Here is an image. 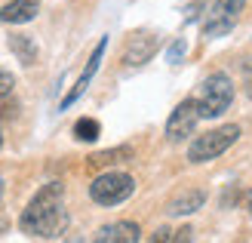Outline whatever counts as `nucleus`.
<instances>
[{
  "label": "nucleus",
  "instance_id": "nucleus-13",
  "mask_svg": "<svg viewBox=\"0 0 252 243\" xmlns=\"http://www.w3.org/2000/svg\"><path fill=\"white\" fill-rule=\"evenodd\" d=\"M98 136H102V126H98V120L80 117L77 123H74V139H77V142H95Z\"/></svg>",
  "mask_w": 252,
  "mask_h": 243
},
{
  "label": "nucleus",
  "instance_id": "nucleus-16",
  "mask_svg": "<svg viewBox=\"0 0 252 243\" xmlns=\"http://www.w3.org/2000/svg\"><path fill=\"white\" fill-rule=\"evenodd\" d=\"M12 86H16V77H12L6 68H0V99H6L12 93Z\"/></svg>",
  "mask_w": 252,
  "mask_h": 243
},
{
  "label": "nucleus",
  "instance_id": "nucleus-7",
  "mask_svg": "<svg viewBox=\"0 0 252 243\" xmlns=\"http://www.w3.org/2000/svg\"><path fill=\"white\" fill-rule=\"evenodd\" d=\"M154 53H157V37L154 34H135L123 49V65L138 68V65H145V62H151Z\"/></svg>",
  "mask_w": 252,
  "mask_h": 243
},
{
  "label": "nucleus",
  "instance_id": "nucleus-18",
  "mask_svg": "<svg viewBox=\"0 0 252 243\" xmlns=\"http://www.w3.org/2000/svg\"><path fill=\"white\" fill-rule=\"evenodd\" d=\"M172 240H191V228H182V231H175Z\"/></svg>",
  "mask_w": 252,
  "mask_h": 243
},
{
  "label": "nucleus",
  "instance_id": "nucleus-17",
  "mask_svg": "<svg viewBox=\"0 0 252 243\" xmlns=\"http://www.w3.org/2000/svg\"><path fill=\"white\" fill-rule=\"evenodd\" d=\"M151 240H172V231H169V228H160V231L151 237Z\"/></svg>",
  "mask_w": 252,
  "mask_h": 243
},
{
  "label": "nucleus",
  "instance_id": "nucleus-6",
  "mask_svg": "<svg viewBox=\"0 0 252 243\" xmlns=\"http://www.w3.org/2000/svg\"><path fill=\"white\" fill-rule=\"evenodd\" d=\"M203 120L200 117V108H197V99H185L175 105V111L169 114L166 120V139L169 142H182V139H188L194 133V126Z\"/></svg>",
  "mask_w": 252,
  "mask_h": 243
},
{
  "label": "nucleus",
  "instance_id": "nucleus-11",
  "mask_svg": "<svg viewBox=\"0 0 252 243\" xmlns=\"http://www.w3.org/2000/svg\"><path fill=\"white\" fill-rule=\"evenodd\" d=\"M105 46H108V40H98V46H95V53H93V59H90V65H86V71L77 77V83H74V89L65 96V102H62V108H68V105H74L83 93H86V86H90V80H93V74L98 71V62H102V56H105Z\"/></svg>",
  "mask_w": 252,
  "mask_h": 243
},
{
  "label": "nucleus",
  "instance_id": "nucleus-21",
  "mask_svg": "<svg viewBox=\"0 0 252 243\" xmlns=\"http://www.w3.org/2000/svg\"><path fill=\"white\" fill-rule=\"evenodd\" d=\"M0 148H3V130H0Z\"/></svg>",
  "mask_w": 252,
  "mask_h": 243
},
{
  "label": "nucleus",
  "instance_id": "nucleus-9",
  "mask_svg": "<svg viewBox=\"0 0 252 243\" xmlns=\"http://www.w3.org/2000/svg\"><path fill=\"white\" fill-rule=\"evenodd\" d=\"M37 12H40L37 0H9V3L0 9V22L3 25H25V22H34Z\"/></svg>",
  "mask_w": 252,
  "mask_h": 243
},
{
  "label": "nucleus",
  "instance_id": "nucleus-10",
  "mask_svg": "<svg viewBox=\"0 0 252 243\" xmlns=\"http://www.w3.org/2000/svg\"><path fill=\"white\" fill-rule=\"evenodd\" d=\"M206 203V191L203 188H185V191H179L172 200H169V215H191V212H197L200 207Z\"/></svg>",
  "mask_w": 252,
  "mask_h": 243
},
{
  "label": "nucleus",
  "instance_id": "nucleus-12",
  "mask_svg": "<svg viewBox=\"0 0 252 243\" xmlns=\"http://www.w3.org/2000/svg\"><path fill=\"white\" fill-rule=\"evenodd\" d=\"M9 49L16 53V59L22 62V65H34L37 62V46L28 34H12L9 37Z\"/></svg>",
  "mask_w": 252,
  "mask_h": 243
},
{
  "label": "nucleus",
  "instance_id": "nucleus-19",
  "mask_svg": "<svg viewBox=\"0 0 252 243\" xmlns=\"http://www.w3.org/2000/svg\"><path fill=\"white\" fill-rule=\"evenodd\" d=\"M246 209H249V219H252V191H249V197H246Z\"/></svg>",
  "mask_w": 252,
  "mask_h": 243
},
{
  "label": "nucleus",
  "instance_id": "nucleus-15",
  "mask_svg": "<svg viewBox=\"0 0 252 243\" xmlns=\"http://www.w3.org/2000/svg\"><path fill=\"white\" fill-rule=\"evenodd\" d=\"M185 49H188V43H185L182 37H179V40H175V43L169 46V53H166V62H172V65H179V62H182V56H185Z\"/></svg>",
  "mask_w": 252,
  "mask_h": 243
},
{
  "label": "nucleus",
  "instance_id": "nucleus-5",
  "mask_svg": "<svg viewBox=\"0 0 252 243\" xmlns=\"http://www.w3.org/2000/svg\"><path fill=\"white\" fill-rule=\"evenodd\" d=\"M246 0H216L209 9V16L203 22V37L206 40H216V37H224L237 28V19L243 12Z\"/></svg>",
  "mask_w": 252,
  "mask_h": 243
},
{
  "label": "nucleus",
  "instance_id": "nucleus-4",
  "mask_svg": "<svg viewBox=\"0 0 252 243\" xmlns=\"http://www.w3.org/2000/svg\"><path fill=\"white\" fill-rule=\"evenodd\" d=\"M135 191V178L129 173H102L93 178L90 185V197L98 203V207H117V203L129 200Z\"/></svg>",
  "mask_w": 252,
  "mask_h": 243
},
{
  "label": "nucleus",
  "instance_id": "nucleus-2",
  "mask_svg": "<svg viewBox=\"0 0 252 243\" xmlns=\"http://www.w3.org/2000/svg\"><path fill=\"white\" fill-rule=\"evenodd\" d=\"M234 102V83L224 71H212L209 77L200 83V93H197V108H200V117L212 120V117H221L224 111L231 108Z\"/></svg>",
  "mask_w": 252,
  "mask_h": 243
},
{
  "label": "nucleus",
  "instance_id": "nucleus-20",
  "mask_svg": "<svg viewBox=\"0 0 252 243\" xmlns=\"http://www.w3.org/2000/svg\"><path fill=\"white\" fill-rule=\"evenodd\" d=\"M0 200H3V178H0Z\"/></svg>",
  "mask_w": 252,
  "mask_h": 243
},
{
  "label": "nucleus",
  "instance_id": "nucleus-1",
  "mask_svg": "<svg viewBox=\"0 0 252 243\" xmlns=\"http://www.w3.org/2000/svg\"><path fill=\"white\" fill-rule=\"evenodd\" d=\"M22 234L28 237H43L53 240L62 237L68 228V212H65V185L62 182H49L43 185L37 194L31 197V203L25 207L22 219H19Z\"/></svg>",
  "mask_w": 252,
  "mask_h": 243
},
{
  "label": "nucleus",
  "instance_id": "nucleus-14",
  "mask_svg": "<svg viewBox=\"0 0 252 243\" xmlns=\"http://www.w3.org/2000/svg\"><path fill=\"white\" fill-rule=\"evenodd\" d=\"M123 157H132L129 148H114V151H102V154H93L90 157V166H108V163H117Z\"/></svg>",
  "mask_w": 252,
  "mask_h": 243
},
{
  "label": "nucleus",
  "instance_id": "nucleus-8",
  "mask_svg": "<svg viewBox=\"0 0 252 243\" xmlns=\"http://www.w3.org/2000/svg\"><path fill=\"white\" fill-rule=\"evenodd\" d=\"M142 237L135 222H114V225H102L95 231V243H135Z\"/></svg>",
  "mask_w": 252,
  "mask_h": 243
},
{
  "label": "nucleus",
  "instance_id": "nucleus-3",
  "mask_svg": "<svg viewBox=\"0 0 252 243\" xmlns=\"http://www.w3.org/2000/svg\"><path fill=\"white\" fill-rule=\"evenodd\" d=\"M237 139H240V126H237V123L216 126V130L197 136L191 142V148H188V160H191V163H209V160L221 157Z\"/></svg>",
  "mask_w": 252,
  "mask_h": 243
},
{
  "label": "nucleus",
  "instance_id": "nucleus-22",
  "mask_svg": "<svg viewBox=\"0 0 252 243\" xmlns=\"http://www.w3.org/2000/svg\"><path fill=\"white\" fill-rule=\"evenodd\" d=\"M249 96H252V80H249Z\"/></svg>",
  "mask_w": 252,
  "mask_h": 243
}]
</instances>
